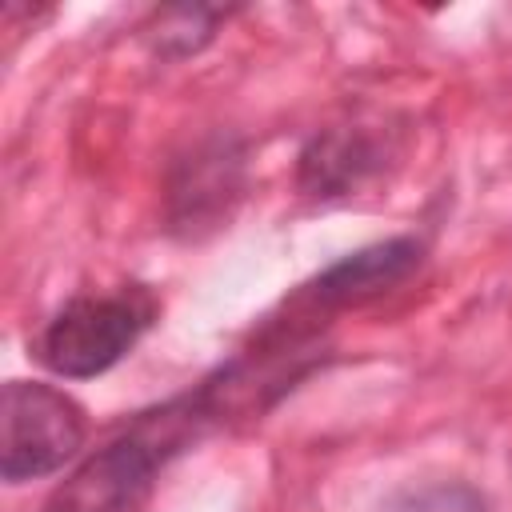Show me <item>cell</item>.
I'll use <instances>...</instances> for the list:
<instances>
[{"instance_id":"cell-1","label":"cell","mask_w":512,"mask_h":512,"mask_svg":"<svg viewBox=\"0 0 512 512\" xmlns=\"http://www.w3.org/2000/svg\"><path fill=\"white\" fill-rule=\"evenodd\" d=\"M200 400L180 408H164L152 420L136 424L124 440L96 452L56 496L44 512H136L152 488L156 464L176 452L192 424L200 420Z\"/></svg>"},{"instance_id":"cell-2","label":"cell","mask_w":512,"mask_h":512,"mask_svg":"<svg viewBox=\"0 0 512 512\" xmlns=\"http://www.w3.org/2000/svg\"><path fill=\"white\" fill-rule=\"evenodd\" d=\"M156 300L144 288H120L104 296H76L40 332V360L68 380L108 372L152 324Z\"/></svg>"},{"instance_id":"cell-3","label":"cell","mask_w":512,"mask_h":512,"mask_svg":"<svg viewBox=\"0 0 512 512\" xmlns=\"http://www.w3.org/2000/svg\"><path fill=\"white\" fill-rule=\"evenodd\" d=\"M84 444V408L40 380H8L0 392V476L24 484L64 468Z\"/></svg>"},{"instance_id":"cell-4","label":"cell","mask_w":512,"mask_h":512,"mask_svg":"<svg viewBox=\"0 0 512 512\" xmlns=\"http://www.w3.org/2000/svg\"><path fill=\"white\" fill-rule=\"evenodd\" d=\"M416 264H420V244H412V240H388V244H376V248H364V252L340 260L304 296L316 300V304H324V308L328 304H356V300H368V296L388 292Z\"/></svg>"},{"instance_id":"cell-5","label":"cell","mask_w":512,"mask_h":512,"mask_svg":"<svg viewBox=\"0 0 512 512\" xmlns=\"http://www.w3.org/2000/svg\"><path fill=\"white\" fill-rule=\"evenodd\" d=\"M372 168H376V148L360 132H328L304 152L300 180L316 196H336L360 184V176Z\"/></svg>"},{"instance_id":"cell-6","label":"cell","mask_w":512,"mask_h":512,"mask_svg":"<svg viewBox=\"0 0 512 512\" xmlns=\"http://www.w3.org/2000/svg\"><path fill=\"white\" fill-rule=\"evenodd\" d=\"M392 512H488V500L472 484H432L396 500Z\"/></svg>"}]
</instances>
